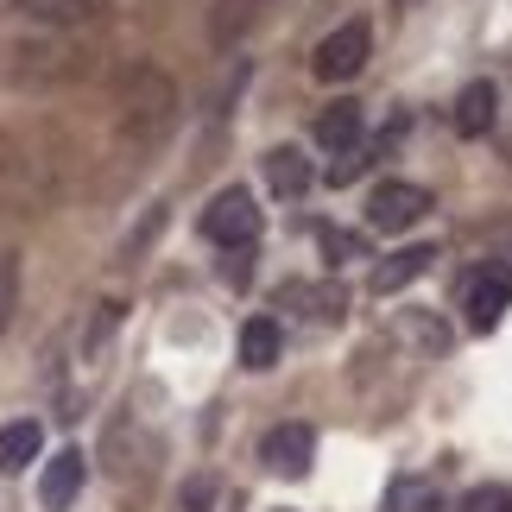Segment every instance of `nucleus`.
Instances as JSON below:
<instances>
[{
    "label": "nucleus",
    "mask_w": 512,
    "mask_h": 512,
    "mask_svg": "<svg viewBox=\"0 0 512 512\" xmlns=\"http://www.w3.org/2000/svg\"><path fill=\"white\" fill-rule=\"evenodd\" d=\"M171 114H177V89L171 76L159 70H133L127 89H121V127L133 146H152L159 133H171Z\"/></svg>",
    "instance_id": "nucleus-1"
},
{
    "label": "nucleus",
    "mask_w": 512,
    "mask_h": 512,
    "mask_svg": "<svg viewBox=\"0 0 512 512\" xmlns=\"http://www.w3.org/2000/svg\"><path fill=\"white\" fill-rule=\"evenodd\" d=\"M367 57H373V26H367V19H342V26L317 45L310 70H317L323 83H348V76L367 70Z\"/></svg>",
    "instance_id": "nucleus-2"
},
{
    "label": "nucleus",
    "mask_w": 512,
    "mask_h": 512,
    "mask_svg": "<svg viewBox=\"0 0 512 512\" xmlns=\"http://www.w3.org/2000/svg\"><path fill=\"white\" fill-rule=\"evenodd\" d=\"M203 234H209L215 247H228V253L234 247H253V241H260V209H253V196L247 190H222L203 209Z\"/></svg>",
    "instance_id": "nucleus-3"
},
{
    "label": "nucleus",
    "mask_w": 512,
    "mask_h": 512,
    "mask_svg": "<svg viewBox=\"0 0 512 512\" xmlns=\"http://www.w3.org/2000/svg\"><path fill=\"white\" fill-rule=\"evenodd\" d=\"M424 209H430V190L424 184H380L367 196V228H380V234H405V228H418L424 222Z\"/></svg>",
    "instance_id": "nucleus-4"
},
{
    "label": "nucleus",
    "mask_w": 512,
    "mask_h": 512,
    "mask_svg": "<svg viewBox=\"0 0 512 512\" xmlns=\"http://www.w3.org/2000/svg\"><path fill=\"white\" fill-rule=\"evenodd\" d=\"M260 462L272 468V475H285V481H304L310 462H317V437H310V424H272L260 437Z\"/></svg>",
    "instance_id": "nucleus-5"
},
{
    "label": "nucleus",
    "mask_w": 512,
    "mask_h": 512,
    "mask_svg": "<svg viewBox=\"0 0 512 512\" xmlns=\"http://www.w3.org/2000/svg\"><path fill=\"white\" fill-rule=\"evenodd\" d=\"M512 304V272L506 266H487V272H468L462 285V310H468V329H494Z\"/></svg>",
    "instance_id": "nucleus-6"
},
{
    "label": "nucleus",
    "mask_w": 512,
    "mask_h": 512,
    "mask_svg": "<svg viewBox=\"0 0 512 512\" xmlns=\"http://www.w3.org/2000/svg\"><path fill=\"white\" fill-rule=\"evenodd\" d=\"M83 475H89L83 449H64V456H51V462H45V481H38V500H45V512H64L76 494H83Z\"/></svg>",
    "instance_id": "nucleus-7"
},
{
    "label": "nucleus",
    "mask_w": 512,
    "mask_h": 512,
    "mask_svg": "<svg viewBox=\"0 0 512 512\" xmlns=\"http://www.w3.org/2000/svg\"><path fill=\"white\" fill-rule=\"evenodd\" d=\"M38 449H45V430H38V418L0 424V475H19V468H32Z\"/></svg>",
    "instance_id": "nucleus-8"
},
{
    "label": "nucleus",
    "mask_w": 512,
    "mask_h": 512,
    "mask_svg": "<svg viewBox=\"0 0 512 512\" xmlns=\"http://www.w3.org/2000/svg\"><path fill=\"white\" fill-rule=\"evenodd\" d=\"M494 114H500V89L494 83H468L456 95V133L462 140H481V133L494 127Z\"/></svg>",
    "instance_id": "nucleus-9"
},
{
    "label": "nucleus",
    "mask_w": 512,
    "mask_h": 512,
    "mask_svg": "<svg viewBox=\"0 0 512 512\" xmlns=\"http://www.w3.org/2000/svg\"><path fill=\"white\" fill-rule=\"evenodd\" d=\"M430 260H437V247H399V253H386V260H380V272H373V291H380V298H386V291H405L411 279H424V266Z\"/></svg>",
    "instance_id": "nucleus-10"
},
{
    "label": "nucleus",
    "mask_w": 512,
    "mask_h": 512,
    "mask_svg": "<svg viewBox=\"0 0 512 512\" xmlns=\"http://www.w3.org/2000/svg\"><path fill=\"white\" fill-rule=\"evenodd\" d=\"M317 146H323V152L361 146V102H329V108L317 114Z\"/></svg>",
    "instance_id": "nucleus-11"
},
{
    "label": "nucleus",
    "mask_w": 512,
    "mask_h": 512,
    "mask_svg": "<svg viewBox=\"0 0 512 512\" xmlns=\"http://www.w3.org/2000/svg\"><path fill=\"white\" fill-rule=\"evenodd\" d=\"M266 184L279 190V196H304L310 190V159L298 146H272L266 152Z\"/></svg>",
    "instance_id": "nucleus-12"
},
{
    "label": "nucleus",
    "mask_w": 512,
    "mask_h": 512,
    "mask_svg": "<svg viewBox=\"0 0 512 512\" xmlns=\"http://www.w3.org/2000/svg\"><path fill=\"white\" fill-rule=\"evenodd\" d=\"M279 348H285V336H279V323H272V317H247L241 323V361L253 373H266L272 361H279Z\"/></svg>",
    "instance_id": "nucleus-13"
},
{
    "label": "nucleus",
    "mask_w": 512,
    "mask_h": 512,
    "mask_svg": "<svg viewBox=\"0 0 512 512\" xmlns=\"http://www.w3.org/2000/svg\"><path fill=\"white\" fill-rule=\"evenodd\" d=\"M386 512H437V487L399 475V481L386 487Z\"/></svg>",
    "instance_id": "nucleus-14"
},
{
    "label": "nucleus",
    "mask_w": 512,
    "mask_h": 512,
    "mask_svg": "<svg viewBox=\"0 0 512 512\" xmlns=\"http://www.w3.org/2000/svg\"><path fill=\"white\" fill-rule=\"evenodd\" d=\"M32 19H83V13H95L102 0H19Z\"/></svg>",
    "instance_id": "nucleus-15"
},
{
    "label": "nucleus",
    "mask_w": 512,
    "mask_h": 512,
    "mask_svg": "<svg viewBox=\"0 0 512 512\" xmlns=\"http://www.w3.org/2000/svg\"><path fill=\"white\" fill-rule=\"evenodd\" d=\"M13 310H19V260H13V253H0V336H7Z\"/></svg>",
    "instance_id": "nucleus-16"
},
{
    "label": "nucleus",
    "mask_w": 512,
    "mask_h": 512,
    "mask_svg": "<svg viewBox=\"0 0 512 512\" xmlns=\"http://www.w3.org/2000/svg\"><path fill=\"white\" fill-rule=\"evenodd\" d=\"M456 512H512V487H468Z\"/></svg>",
    "instance_id": "nucleus-17"
},
{
    "label": "nucleus",
    "mask_w": 512,
    "mask_h": 512,
    "mask_svg": "<svg viewBox=\"0 0 512 512\" xmlns=\"http://www.w3.org/2000/svg\"><path fill=\"white\" fill-rule=\"evenodd\" d=\"M215 506V475H190L177 487V512H209Z\"/></svg>",
    "instance_id": "nucleus-18"
},
{
    "label": "nucleus",
    "mask_w": 512,
    "mask_h": 512,
    "mask_svg": "<svg viewBox=\"0 0 512 512\" xmlns=\"http://www.w3.org/2000/svg\"><path fill=\"white\" fill-rule=\"evenodd\" d=\"M323 253H329V260H361V253H367V241H361V234H348V228H323Z\"/></svg>",
    "instance_id": "nucleus-19"
},
{
    "label": "nucleus",
    "mask_w": 512,
    "mask_h": 512,
    "mask_svg": "<svg viewBox=\"0 0 512 512\" xmlns=\"http://www.w3.org/2000/svg\"><path fill=\"white\" fill-rule=\"evenodd\" d=\"M361 171H367V146H348V152H336V165H329V184H354Z\"/></svg>",
    "instance_id": "nucleus-20"
},
{
    "label": "nucleus",
    "mask_w": 512,
    "mask_h": 512,
    "mask_svg": "<svg viewBox=\"0 0 512 512\" xmlns=\"http://www.w3.org/2000/svg\"><path fill=\"white\" fill-rule=\"evenodd\" d=\"M392 7H399V13H411V7H424V0H392Z\"/></svg>",
    "instance_id": "nucleus-21"
},
{
    "label": "nucleus",
    "mask_w": 512,
    "mask_h": 512,
    "mask_svg": "<svg viewBox=\"0 0 512 512\" xmlns=\"http://www.w3.org/2000/svg\"><path fill=\"white\" fill-rule=\"evenodd\" d=\"M247 7H260V0H247Z\"/></svg>",
    "instance_id": "nucleus-22"
}]
</instances>
